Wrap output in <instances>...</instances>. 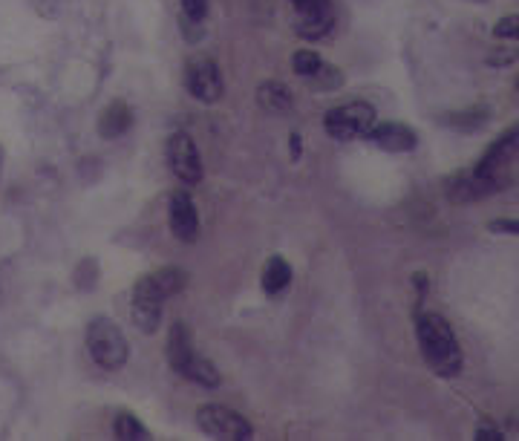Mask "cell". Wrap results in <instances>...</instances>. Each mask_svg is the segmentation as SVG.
<instances>
[{
	"label": "cell",
	"instance_id": "603a6c76",
	"mask_svg": "<svg viewBox=\"0 0 519 441\" xmlns=\"http://www.w3.org/2000/svg\"><path fill=\"white\" fill-rule=\"evenodd\" d=\"M292 156H300V136H292Z\"/></svg>",
	"mask_w": 519,
	"mask_h": 441
},
{
	"label": "cell",
	"instance_id": "7a4b0ae2",
	"mask_svg": "<svg viewBox=\"0 0 519 441\" xmlns=\"http://www.w3.org/2000/svg\"><path fill=\"white\" fill-rule=\"evenodd\" d=\"M168 361H171L173 372L185 375L188 381H194L199 387H208V390L220 387V372L208 358H202L194 349L191 332L182 320H176L168 332Z\"/></svg>",
	"mask_w": 519,
	"mask_h": 441
},
{
	"label": "cell",
	"instance_id": "9a60e30c",
	"mask_svg": "<svg viewBox=\"0 0 519 441\" xmlns=\"http://www.w3.org/2000/svg\"><path fill=\"white\" fill-rule=\"evenodd\" d=\"M257 101H260V107L269 110V113H289L292 104H295L292 90H289L283 81H263V84L257 87Z\"/></svg>",
	"mask_w": 519,
	"mask_h": 441
},
{
	"label": "cell",
	"instance_id": "44dd1931",
	"mask_svg": "<svg viewBox=\"0 0 519 441\" xmlns=\"http://www.w3.org/2000/svg\"><path fill=\"white\" fill-rule=\"evenodd\" d=\"M488 231L494 234H508V237H519V220H491Z\"/></svg>",
	"mask_w": 519,
	"mask_h": 441
},
{
	"label": "cell",
	"instance_id": "7c38bea8",
	"mask_svg": "<svg viewBox=\"0 0 519 441\" xmlns=\"http://www.w3.org/2000/svg\"><path fill=\"white\" fill-rule=\"evenodd\" d=\"M372 145L387 150V153H410L419 145V133L407 124L398 122H384V124H372V130L367 133Z\"/></svg>",
	"mask_w": 519,
	"mask_h": 441
},
{
	"label": "cell",
	"instance_id": "4fadbf2b",
	"mask_svg": "<svg viewBox=\"0 0 519 441\" xmlns=\"http://www.w3.org/2000/svg\"><path fill=\"white\" fill-rule=\"evenodd\" d=\"M292 67H295V73L300 75V78L318 81L321 87H338V84H344V75L338 73L335 67H329L321 55L312 52V49H300V52H295V55H292Z\"/></svg>",
	"mask_w": 519,
	"mask_h": 441
},
{
	"label": "cell",
	"instance_id": "d6986e66",
	"mask_svg": "<svg viewBox=\"0 0 519 441\" xmlns=\"http://www.w3.org/2000/svg\"><path fill=\"white\" fill-rule=\"evenodd\" d=\"M494 35L502 41H519V15H508V18L496 21Z\"/></svg>",
	"mask_w": 519,
	"mask_h": 441
},
{
	"label": "cell",
	"instance_id": "8fae6325",
	"mask_svg": "<svg viewBox=\"0 0 519 441\" xmlns=\"http://www.w3.org/2000/svg\"><path fill=\"white\" fill-rule=\"evenodd\" d=\"M168 222H171V231L176 240H182V243H194V240H197L199 214H197V205H194L191 194L176 191V194L171 196Z\"/></svg>",
	"mask_w": 519,
	"mask_h": 441
},
{
	"label": "cell",
	"instance_id": "6da1fadb",
	"mask_svg": "<svg viewBox=\"0 0 519 441\" xmlns=\"http://www.w3.org/2000/svg\"><path fill=\"white\" fill-rule=\"evenodd\" d=\"M416 338H419L421 358L427 369L439 378H456L462 372V346L453 335V326L436 312L416 315Z\"/></svg>",
	"mask_w": 519,
	"mask_h": 441
},
{
	"label": "cell",
	"instance_id": "5bb4252c",
	"mask_svg": "<svg viewBox=\"0 0 519 441\" xmlns=\"http://www.w3.org/2000/svg\"><path fill=\"white\" fill-rule=\"evenodd\" d=\"M130 124H133V110L127 107V101L116 98L101 110L99 136L101 139H119L130 130Z\"/></svg>",
	"mask_w": 519,
	"mask_h": 441
},
{
	"label": "cell",
	"instance_id": "52a82bcc",
	"mask_svg": "<svg viewBox=\"0 0 519 441\" xmlns=\"http://www.w3.org/2000/svg\"><path fill=\"white\" fill-rule=\"evenodd\" d=\"M519 156V127H511L508 133H502L494 145L485 150V156L479 159V165L473 168V173L488 182L491 188H499V182L505 179V173L511 171V165L517 162Z\"/></svg>",
	"mask_w": 519,
	"mask_h": 441
},
{
	"label": "cell",
	"instance_id": "5b68a950",
	"mask_svg": "<svg viewBox=\"0 0 519 441\" xmlns=\"http://www.w3.org/2000/svg\"><path fill=\"white\" fill-rule=\"evenodd\" d=\"M199 430L211 439H231L246 441L254 436V427L248 424L237 410L225 407V404H202L197 410Z\"/></svg>",
	"mask_w": 519,
	"mask_h": 441
},
{
	"label": "cell",
	"instance_id": "8992f818",
	"mask_svg": "<svg viewBox=\"0 0 519 441\" xmlns=\"http://www.w3.org/2000/svg\"><path fill=\"white\" fill-rule=\"evenodd\" d=\"M168 294L159 289V283L153 280V274H145L130 294V318L145 332L153 335L162 323V309H165Z\"/></svg>",
	"mask_w": 519,
	"mask_h": 441
},
{
	"label": "cell",
	"instance_id": "d4e9b609",
	"mask_svg": "<svg viewBox=\"0 0 519 441\" xmlns=\"http://www.w3.org/2000/svg\"><path fill=\"white\" fill-rule=\"evenodd\" d=\"M479 3H482V0H479Z\"/></svg>",
	"mask_w": 519,
	"mask_h": 441
},
{
	"label": "cell",
	"instance_id": "2e32d148",
	"mask_svg": "<svg viewBox=\"0 0 519 441\" xmlns=\"http://www.w3.org/2000/svg\"><path fill=\"white\" fill-rule=\"evenodd\" d=\"M292 283V269L283 257H272L263 269V292L280 294L286 286Z\"/></svg>",
	"mask_w": 519,
	"mask_h": 441
},
{
	"label": "cell",
	"instance_id": "7402d4cb",
	"mask_svg": "<svg viewBox=\"0 0 519 441\" xmlns=\"http://www.w3.org/2000/svg\"><path fill=\"white\" fill-rule=\"evenodd\" d=\"M505 436L496 427H476V441H502Z\"/></svg>",
	"mask_w": 519,
	"mask_h": 441
},
{
	"label": "cell",
	"instance_id": "9c48e42d",
	"mask_svg": "<svg viewBox=\"0 0 519 441\" xmlns=\"http://www.w3.org/2000/svg\"><path fill=\"white\" fill-rule=\"evenodd\" d=\"M168 165H171L173 176L182 185H199L202 182V156H199L197 145L188 133H173L165 147Z\"/></svg>",
	"mask_w": 519,
	"mask_h": 441
},
{
	"label": "cell",
	"instance_id": "cb8c5ba5",
	"mask_svg": "<svg viewBox=\"0 0 519 441\" xmlns=\"http://www.w3.org/2000/svg\"><path fill=\"white\" fill-rule=\"evenodd\" d=\"M517 87H519V81H517Z\"/></svg>",
	"mask_w": 519,
	"mask_h": 441
},
{
	"label": "cell",
	"instance_id": "3957f363",
	"mask_svg": "<svg viewBox=\"0 0 519 441\" xmlns=\"http://www.w3.org/2000/svg\"><path fill=\"white\" fill-rule=\"evenodd\" d=\"M87 352L107 372H116L127 364L130 346L124 332L110 318H93L87 326Z\"/></svg>",
	"mask_w": 519,
	"mask_h": 441
},
{
	"label": "cell",
	"instance_id": "e0dca14e",
	"mask_svg": "<svg viewBox=\"0 0 519 441\" xmlns=\"http://www.w3.org/2000/svg\"><path fill=\"white\" fill-rule=\"evenodd\" d=\"M488 122H491V110H488V107H470L465 113H450L445 119L447 127L465 130V133H473V130L485 127Z\"/></svg>",
	"mask_w": 519,
	"mask_h": 441
},
{
	"label": "cell",
	"instance_id": "ba28073f",
	"mask_svg": "<svg viewBox=\"0 0 519 441\" xmlns=\"http://www.w3.org/2000/svg\"><path fill=\"white\" fill-rule=\"evenodd\" d=\"M185 84H188V93L197 98V101H202V104H214L225 93L223 73H220L217 61L208 58V55H197V58L188 61Z\"/></svg>",
	"mask_w": 519,
	"mask_h": 441
},
{
	"label": "cell",
	"instance_id": "30bf717a",
	"mask_svg": "<svg viewBox=\"0 0 519 441\" xmlns=\"http://www.w3.org/2000/svg\"><path fill=\"white\" fill-rule=\"evenodd\" d=\"M292 6L297 9L300 21H297V32L309 41L323 38L332 24H335V9L332 0H292Z\"/></svg>",
	"mask_w": 519,
	"mask_h": 441
},
{
	"label": "cell",
	"instance_id": "ac0fdd59",
	"mask_svg": "<svg viewBox=\"0 0 519 441\" xmlns=\"http://www.w3.org/2000/svg\"><path fill=\"white\" fill-rule=\"evenodd\" d=\"M113 433H116V439H122V441L150 439L148 427H145V424H142V421H139L136 416H130V413H119V416H116Z\"/></svg>",
	"mask_w": 519,
	"mask_h": 441
},
{
	"label": "cell",
	"instance_id": "ffe728a7",
	"mask_svg": "<svg viewBox=\"0 0 519 441\" xmlns=\"http://www.w3.org/2000/svg\"><path fill=\"white\" fill-rule=\"evenodd\" d=\"M179 6H182V12H185V18L188 21H205V15H208V0H179Z\"/></svg>",
	"mask_w": 519,
	"mask_h": 441
},
{
	"label": "cell",
	"instance_id": "277c9868",
	"mask_svg": "<svg viewBox=\"0 0 519 441\" xmlns=\"http://www.w3.org/2000/svg\"><path fill=\"white\" fill-rule=\"evenodd\" d=\"M375 107L370 101H346L341 107H332L323 119V127L332 139L338 142H352V139H364L372 130L375 119Z\"/></svg>",
	"mask_w": 519,
	"mask_h": 441
}]
</instances>
